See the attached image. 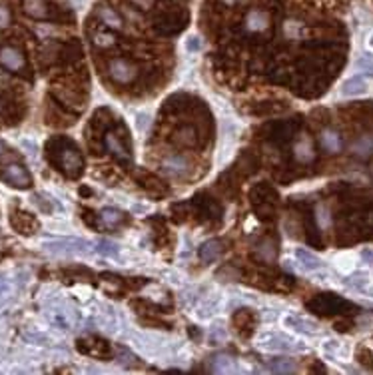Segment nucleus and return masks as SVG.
I'll return each mask as SVG.
<instances>
[{
	"instance_id": "nucleus-1",
	"label": "nucleus",
	"mask_w": 373,
	"mask_h": 375,
	"mask_svg": "<svg viewBox=\"0 0 373 375\" xmlns=\"http://www.w3.org/2000/svg\"><path fill=\"white\" fill-rule=\"evenodd\" d=\"M108 76L112 78L116 84H132L136 76H138V68L132 64L126 58H112L108 62Z\"/></svg>"
},
{
	"instance_id": "nucleus-2",
	"label": "nucleus",
	"mask_w": 373,
	"mask_h": 375,
	"mask_svg": "<svg viewBox=\"0 0 373 375\" xmlns=\"http://www.w3.org/2000/svg\"><path fill=\"white\" fill-rule=\"evenodd\" d=\"M271 26V16L264 8H252L244 16V30L250 34H264Z\"/></svg>"
},
{
	"instance_id": "nucleus-3",
	"label": "nucleus",
	"mask_w": 373,
	"mask_h": 375,
	"mask_svg": "<svg viewBox=\"0 0 373 375\" xmlns=\"http://www.w3.org/2000/svg\"><path fill=\"white\" fill-rule=\"evenodd\" d=\"M162 172L170 176V178H184L190 170V162L188 158L182 154H170L162 160Z\"/></svg>"
},
{
	"instance_id": "nucleus-4",
	"label": "nucleus",
	"mask_w": 373,
	"mask_h": 375,
	"mask_svg": "<svg viewBox=\"0 0 373 375\" xmlns=\"http://www.w3.org/2000/svg\"><path fill=\"white\" fill-rule=\"evenodd\" d=\"M0 64L11 72H22L26 68V58L16 46H2L0 48Z\"/></svg>"
},
{
	"instance_id": "nucleus-5",
	"label": "nucleus",
	"mask_w": 373,
	"mask_h": 375,
	"mask_svg": "<svg viewBox=\"0 0 373 375\" xmlns=\"http://www.w3.org/2000/svg\"><path fill=\"white\" fill-rule=\"evenodd\" d=\"M2 178H4V182H8L11 186L20 188V190L30 188V184H32V178H30L28 170L25 166H20V164H8L4 168V172H2Z\"/></svg>"
},
{
	"instance_id": "nucleus-6",
	"label": "nucleus",
	"mask_w": 373,
	"mask_h": 375,
	"mask_svg": "<svg viewBox=\"0 0 373 375\" xmlns=\"http://www.w3.org/2000/svg\"><path fill=\"white\" fill-rule=\"evenodd\" d=\"M294 158L297 164H309L316 158V148H313V140L308 134H299L294 142Z\"/></svg>"
},
{
	"instance_id": "nucleus-7",
	"label": "nucleus",
	"mask_w": 373,
	"mask_h": 375,
	"mask_svg": "<svg viewBox=\"0 0 373 375\" xmlns=\"http://www.w3.org/2000/svg\"><path fill=\"white\" fill-rule=\"evenodd\" d=\"M320 144L327 154H339L344 150V138L337 130H323L320 134Z\"/></svg>"
},
{
	"instance_id": "nucleus-8",
	"label": "nucleus",
	"mask_w": 373,
	"mask_h": 375,
	"mask_svg": "<svg viewBox=\"0 0 373 375\" xmlns=\"http://www.w3.org/2000/svg\"><path fill=\"white\" fill-rule=\"evenodd\" d=\"M96 16H98V20H100L102 25H106L108 28H112V30H122V28H124L122 16H120L112 6L100 4V6L96 8Z\"/></svg>"
},
{
	"instance_id": "nucleus-9",
	"label": "nucleus",
	"mask_w": 373,
	"mask_h": 375,
	"mask_svg": "<svg viewBox=\"0 0 373 375\" xmlns=\"http://www.w3.org/2000/svg\"><path fill=\"white\" fill-rule=\"evenodd\" d=\"M22 11L26 16L34 20H46L50 16V8L46 0H22Z\"/></svg>"
},
{
	"instance_id": "nucleus-10",
	"label": "nucleus",
	"mask_w": 373,
	"mask_h": 375,
	"mask_svg": "<svg viewBox=\"0 0 373 375\" xmlns=\"http://www.w3.org/2000/svg\"><path fill=\"white\" fill-rule=\"evenodd\" d=\"M60 166L65 170L68 176H78L82 172V158L76 150H62L60 154Z\"/></svg>"
},
{
	"instance_id": "nucleus-11",
	"label": "nucleus",
	"mask_w": 373,
	"mask_h": 375,
	"mask_svg": "<svg viewBox=\"0 0 373 375\" xmlns=\"http://www.w3.org/2000/svg\"><path fill=\"white\" fill-rule=\"evenodd\" d=\"M106 148H108V152L110 154H114L118 158V160H122V162H126L128 164L130 162V154L128 150L122 146V142L116 138V134H106Z\"/></svg>"
},
{
	"instance_id": "nucleus-12",
	"label": "nucleus",
	"mask_w": 373,
	"mask_h": 375,
	"mask_svg": "<svg viewBox=\"0 0 373 375\" xmlns=\"http://www.w3.org/2000/svg\"><path fill=\"white\" fill-rule=\"evenodd\" d=\"M13 226L18 230V232L22 233H30L34 232L36 228H39V224L34 221L32 216H28L25 212H18V214H14L13 216Z\"/></svg>"
},
{
	"instance_id": "nucleus-13",
	"label": "nucleus",
	"mask_w": 373,
	"mask_h": 375,
	"mask_svg": "<svg viewBox=\"0 0 373 375\" xmlns=\"http://www.w3.org/2000/svg\"><path fill=\"white\" fill-rule=\"evenodd\" d=\"M351 150H353V154L360 156V158H367V156L373 154V134H363L360 136L353 146H351Z\"/></svg>"
},
{
	"instance_id": "nucleus-14",
	"label": "nucleus",
	"mask_w": 373,
	"mask_h": 375,
	"mask_svg": "<svg viewBox=\"0 0 373 375\" xmlns=\"http://www.w3.org/2000/svg\"><path fill=\"white\" fill-rule=\"evenodd\" d=\"M176 142L180 144V146H186V148H192L198 144V130L194 128V126H184L176 132Z\"/></svg>"
},
{
	"instance_id": "nucleus-15",
	"label": "nucleus",
	"mask_w": 373,
	"mask_h": 375,
	"mask_svg": "<svg viewBox=\"0 0 373 375\" xmlns=\"http://www.w3.org/2000/svg\"><path fill=\"white\" fill-rule=\"evenodd\" d=\"M219 254H222V244L216 242V240H210V242L202 244V247H200V259L206 261V264L214 261V259H218Z\"/></svg>"
},
{
	"instance_id": "nucleus-16",
	"label": "nucleus",
	"mask_w": 373,
	"mask_h": 375,
	"mask_svg": "<svg viewBox=\"0 0 373 375\" xmlns=\"http://www.w3.org/2000/svg\"><path fill=\"white\" fill-rule=\"evenodd\" d=\"M257 256L264 259L266 264H271V261H276L278 258V250H276V244L271 242V240H264V242H259L256 247Z\"/></svg>"
},
{
	"instance_id": "nucleus-17",
	"label": "nucleus",
	"mask_w": 373,
	"mask_h": 375,
	"mask_svg": "<svg viewBox=\"0 0 373 375\" xmlns=\"http://www.w3.org/2000/svg\"><path fill=\"white\" fill-rule=\"evenodd\" d=\"M283 34H285V39L290 40H296L299 39L301 34H304V25L296 20V18H287L285 22H283Z\"/></svg>"
},
{
	"instance_id": "nucleus-18",
	"label": "nucleus",
	"mask_w": 373,
	"mask_h": 375,
	"mask_svg": "<svg viewBox=\"0 0 373 375\" xmlns=\"http://www.w3.org/2000/svg\"><path fill=\"white\" fill-rule=\"evenodd\" d=\"M365 80L361 76H353L346 80V84H344V94L346 96H355V94H361V92L365 90Z\"/></svg>"
},
{
	"instance_id": "nucleus-19",
	"label": "nucleus",
	"mask_w": 373,
	"mask_h": 375,
	"mask_svg": "<svg viewBox=\"0 0 373 375\" xmlns=\"http://www.w3.org/2000/svg\"><path fill=\"white\" fill-rule=\"evenodd\" d=\"M120 220H122V214L118 210H114V207H106V210L100 212V221H102L106 228H114V226L120 224Z\"/></svg>"
},
{
	"instance_id": "nucleus-20",
	"label": "nucleus",
	"mask_w": 373,
	"mask_h": 375,
	"mask_svg": "<svg viewBox=\"0 0 373 375\" xmlns=\"http://www.w3.org/2000/svg\"><path fill=\"white\" fill-rule=\"evenodd\" d=\"M92 42L98 46V48H112L114 46V42H116V39H114V34H110V32H94L92 34Z\"/></svg>"
},
{
	"instance_id": "nucleus-21",
	"label": "nucleus",
	"mask_w": 373,
	"mask_h": 375,
	"mask_svg": "<svg viewBox=\"0 0 373 375\" xmlns=\"http://www.w3.org/2000/svg\"><path fill=\"white\" fill-rule=\"evenodd\" d=\"M296 258L299 259L306 268H309V270H316V268L322 266V261L316 258L313 254H309L308 250H296Z\"/></svg>"
},
{
	"instance_id": "nucleus-22",
	"label": "nucleus",
	"mask_w": 373,
	"mask_h": 375,
	"mask_svg": "<svg viewBox=\"0 0 373 375\" xmlns=\"http://www.w3.org/2000/svg\"><path fill=\"white\" fill-rule=\"evenodd\" d=\"M316 218H318V224H320L322 230H327L332 226V214H330V210L323 206V204H320L318 210H316Z\"/></svg>"
},
{
	"instance_id": "nucleus-23",
	"label": "nucleus",
	"mask_w": 373,
	"mask_h": 375,
	"mask_svg": "<svg viewBox=\"0 0 373 375\" xmlns=\"http://www.w3.org/2000/svg\"><path fill=\"white\" fill-rule=\"evenodd\" d=\"M271 371L292 374V371H296V367H294V363L290 362V360H276V362H271Z\"/></svg>"
},
{
	"instance_id": "nucleus-24",
	"label": "nucleus",
	"mask_w": 373,
	"mask_h": 375,
	"mask_svg": "<svg viewBox=\"0 0 373 375\" xmlns=\"http://www.w3.org/2000/svg\"><path fill=\"white\" fill-rule=\"evenodd\" d=\"M13 22V14L8 11V6L0 4V30H4L6 26H11Z\"/></svg>"
},
{
	"instance_id": "nucleus-25",
	"label": "nucleus",
	"mask_w": 373,
	"mask_h": 375,
	"mask_svg": "<svg viewBox=\"0 0 373 375\" xmlns=\"http://www.w3.org/2000/svg\"><path fill=\"white\" fill-rule=\"evenodd\" d=\"M98 250H100V254H106V256H116V244H112V242H100L98 244Z\"/></svg>"
},
{
	"instance_id": "nucleus-26",
	"label": "nucleus",
	"mask_w": 373,
	"mask_h": 375,
	"mask_svg": "<svg viewBox=\"0 0 373 375\" xmlns=\"http://www.w3.org/2000/svg\"><path fill=\"white\" fill-rule=\"evenodd\" d=\"M138 11H152L154 8L156 0H130Z\"/></svg>"
},
{
	"instance_id": "nucleus-27",
	"label": "nucleus",
	"mask_w": 373,
	"mask_h": 375,
	"mask_svg": "<svg viewBox=\"0 0 373 375\" xmlns=\"http://www.w3.org/2000/svg\"><path fill=\"white\" fill-rule=\"evenodd\" d=\"M358 66H360L361 70H365L369 76H373V62L369 60V58H361L360 62H358Z\"/></svg>"
},
{
	"instance_id": "nucleus-28",
	"label": "nucleus",
	"mask_w": 373,
	"mask_h": 375,
	"mask_svg": "<svg viewBox=\"0 0 373 375\" xmlns=\"http://www.w3.org/2000/svg\"><path fill=\"white\" fill-rule=\"evenodd\" d=\"M196 42H198V40L190 39V48H192V50H196V48H198V44H196Z\"/></svg>"
},
{
	"instance_id": "nucleus-29",
	"label": "nucleus",
	"mask_w": 373,
	"mask_h": 375,
	"mask_svg": "<svg viewBox=\"0 0 373 375\" xmlns=\"http://www.w3.org/2000/svg\"><path fill=\"white\" fill-rule=\"evenodd\" d=\"M4 84H6V74L0 72V86H4Z\"/></svg>"
},
{
	"instance_id": "nucleus-30",
	"label": "nucleus",
	"mask_w": 373,
	"mask_h": 375,
	"mask_svg": "<svg viewBox=\"0 0 373 375\" xmlns=\"http://www.w3.org/2000/svg\"><path fill=\"white\" fill-rule=\"evenodd\" d=\"M2 154H4V144L0 142V156H2Z\"/></svg>"
},
{
	"instance_id": "nucleus-31",
	"label": "nucleus",
	"mask_w": 373,
	"mask_h": 375,
	"mask_svg": "<svg viewBox=\"0 0 373 375\" xmlns=\"http://www.w3.org/2000/svg\"><path fill=\"white\" fill-rule=\"evenodd\" d=\"M0 110H2V102H0Z\"/></svg>"
},
{
	"instance_id": "nucleus-32",
	"label": "nucleus",
	"mask_w": 373,
	"mask_h": 375,
	"mask_svg": "<svg viewBox=\"0 0 373 375\" xmlns=\"http://www.w3.org/2000/svg\"><path fill=\"white\" fill-rule=\"evenodd\" d=\"M372 172H373V166H372Z\"/></svg>"
}]
</instances>
